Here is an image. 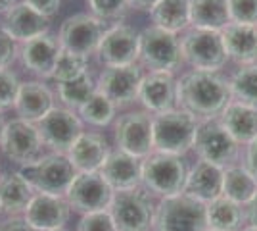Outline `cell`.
Listing matches in <instances>:
<instances>
[{"label": "cell", "instance_id": "obj_1", "mask_svg": "<svg viewBox=\"0 0 257 231\" xmlns=\"http://www.w3.org/2000/svg\"><path fill=\"white\" fill-rule=\"evenodd\" d=\"M232 100L228 79L219 71H188L179 79V108L200 121L217 120Z\"/></svg>", "mask_w": 257, "mask_h": 231}, {"label": "cell", "instance_id": "obj_2", "mask_svg": "<svg viewBox=\"0 0 257 231\" xmlns=\"http://www.w3.org/2000/svg\"><path fill=\"white\" fill-rule=\"evenodd\" d=\"M188 170L182 156L154 150L142 160V187L160 198L181 195L184 193Z\"/></svg>", "mask_w": 257, "mask_h": 231}, {"label": "cell", "instance_id": "obj_3", "mask_svg": "<svg viewBox=\"0 0 257 231\" xmlns=\"http://www.w3.org/2000/svg\"><path fill=\"white\" fill-rule=\"evenodd\" d=\"M198 125L200 120L182 108L152 116L154 150L184 156L188 150H192Z\"/></svg>", "mask_w": 257, "mask_h": 231}, {"label": "cell", "instance_id": "obj_4", "mask_svg": "<svg viewBox=\"0 0 257 231\" xmlns=\"http://www.w3.org/2000/svg\"><path fill=\"white\" fill-rule=\"evenodd\" d=\"M107 210L117 231H154L158 204L154 202V195L142 185L128 191H115Z\"/></svg>", "mask_w": 257, "mask_h": 231}, {"label": "cell", "instance_id": "obj_5", "mask_svg": "<svg viewBox=\"0 0 257 231\" xmlns=\"http://www.w3.org/2000/svg\"><path fill=\"white\" fill-rule=\"evenodd\" d=\"M139 64L148 71H173L181 67L182 48L179 35L150 25L139 33Z\"/></svg>", "mask_w": 257, "mask_h": 231}, {"label": "cell", "instance_id": "obj_6", "mask_svg": "<svg viewBox=\"0 0 257 231\" xmlns=\"http://www.w3.org/2000/svg\"><path fill=\"white\" fill-rule=\"evenodd\" d=\"M25 179L31 183L35 193L65 197L73 177L77 176L75 168L69 162L67 154L46 152L35 164L20 170Z\"/></svg>", "mask_w": 257, "mask_h": 231}, {"label": "cell", "instance_id": "obj_7", "mask_svg": "<svg viewBox=\"0 0 257 231\" xmlns=\"http://www.w3.org/2000/svg\"><path fill=\"white\" fill-rule=\"evenodd\" d=\"M154 231H207L205 204L186 193L160 198Z\"/></svg>", "mask_w": 257, "mask_h": 231}, {"label": "cell", "instance_id": "obj_8", "mask_svg": "<svg viewBox=\"0 0 257 231\" xmlns=\"http://www.w3.org/2000/svg\"><path fill=\"white\" fill-rule=\"evenodd\" d=\"M181 48L182 62L196 71H219L228 60L221 31L192 27L181 37Z\"/></svg>", "mask_w": 257, "mask_h": 231}, {"label": "cell", "instance_id": "obj_9", "mask_svg": "<svg viewBox=\"0 0 257 231\" xmlns=\"http://www.w3.org/2000/svg\"><path fill=\"white\" fill-rule=\"evenodd\" d=\"M43 150L44 143L35 123L20 120V118L6 121L0 137V152L10 162L20 166L22 170L25 166L35 164L44 154Z\"/></svg>", "mask_w": 257, "mask_h": 231}, {"label": "cell", "instance_id": "obj_10", "mask_svg": "<svg viewBox=\"0 0 257 231\" xmlns=\"http://www.w3.org/2000/svg\"><path fill=\"white\" fill-rule=\"evenodd\" d=\"M192 150H196L198 158L215 164L219 168L234 166L240 154V144L226 133V129L219 123V120L200 121Z\"/></svg>", "mask_w": 257, "mask_h": 231}, {"label": "cell", "instance_id": "obj_11", "mask_svg": "<svg viewBox=\"0 0 257 231\" xmlns=\"http://www.w3.org/2000/svg\"><path fill=\"white\" fill-rule=\"evenodd\" d=\"M106 29L107 23L94 18L92 14H73L60 25L58 43L64 50L88 58L90 54H96Z\"/></svg>", "mask_w": 257, "mask_h": 231}, {"label": "cell", "instance_id": "obj_12", "mask_svg": "<svg viewBox=\"0 0 257 231\" xmlns=\"http://www.w3.org/2000/svg\"><path fill=\"white\" fill-rule=\"evenodd\" d=\"M117 150L133 154L144 160L154 152V131H152V114L146 110H131L115 118L113 125Z\"/></svg>", "mask_w": 257, "mask_h": 231}, {"label": "cell", "instance_id": "obj_13", "mask_svg": "<svg viewBox=\"0 0 257 231\" xmlns=\"http://www.w3.org/2000/svg\"><path fill=\"white\" fill-rule=\"evenodd\" d=\"M41 133V139L50 152L67 154L73 146L77 137L85 131L83 120L75 110H69L65 106H54L52 110L44 116L39 123H35Z\"/></svg>", "mask_w": 257, "mask_h": 231}, {"label": "cell", "instance_id": "obj_14", "mask_svg": "<svg viewBox=\"0 0 257 231\" xmlns=\"http://www.w3.org/2000/svg\"><path fill=\"white\" fill-rule=\"evenodd\" d=\"M113 189L107 185L100 172H81L73 177L71 185L65 193L71 210L81 214L107 210L113 198Z\"/></svg>", "mask_w": 257, "mask_h": 231}, {"label": "cell", "instance_id": "obj_15", "mask_svg": "<svg viewBox=\"0 0 257 231\" xmlns=\"http://www.w3.org/2000/svg\"><path fill=\"white\" fill-rule=\"evenodd\" d=\"M142 66H106L96 77V89L106 95L117 108H125L139 100V89L142 83Z\"/></svg>", "mask_w": 257, "mask_h": 231}, {"label": "cell", "instance_id": "obj_16", "mask_svg": "<svg viewBox=\"0 0 257 231\" xmlns=\"http://www.w3.org/2000/svg\"><path fill=\"white\" fill-rule=\"evenodd\" d=\"M139 33L127 23H113L106 29L98 44L96 56L106 66H131L139 64Z\"/></svg>", "mask_w": 257, "mask_h": 231}, {"label": "cell", "instance_id": "obj_17", "mask_svg": "<svg viewBox=\"0 0 257 231\" xmlns=\"http://www.w3.org/2000/svg\"><path fill=\"white\" fill-rule=\"evenodd\" d=\"M139 100L152 116L179 108V79L173 71H148L142 77Z\"/></svg>", "mask_w": 257, "mask_h": 231}, {"label": "cell", "instance_id": "obj_18", "mask_svg": "<svg viewBox=\"0 0 257 231\" xmlns=\"http://www.w3.org/2000/svg\"><path fill=\"white\" fill-rule=\"evenodd\" d=\"M71 214V206L65 197L35 193L23 218L39 231L64 229Z\"/></svg>", "mask_w": 257, "mask_h": 231}, {"label": "cell", "instance_id": "obj_19", "mask_svg": "<svg viewBox=\"0 0 257 231\" xmlns=\"http://www.w3.org/2000/svg\"><path fill=\"white\" fill-rule=\"evenodd\" d=\"M60 50H62V46L58 43V37L46 33L20 44L18 58H20L22 66L35 77L52 79V71Z\"/></svg>", "mask_w": 257, "mask_h": 231}, {"label": "cell", "instance_id": "obj_20", "mask_svg": "<svg viewBox=\"0 0 257 231\" xmlns=\"http://www.w3.org/2000/svg\"><path fill=\"white\" fill-rule=\"evenodd\" d=\"M54 100H56L54 91L44 81L29 79V81H22L14 110L20 120L39 123L56 106Z\"/></svg>", "mask_w": 257, "mask_h": 231}, {"label": "cell", "instance_id": "obj_21", "mask_svg": "<svg viewBox=\"0 0 257 231\" xmlns=\"http://www.w3.org/2000/svg\"><path fill=\"white\" fill-rule=\"evenodd\" d=\"M2 29L10 35L18 44L31 41L35 37H41L50 31V18H46L25 2H18L10 12L4 14Z\"/></svg>", "mask_w": 257, "mask_h": 231}, {"label": "cell", "instance_id": "obj_22", "mask_svg": "<svg viewBox=\"0 0 257 231\" xmlns=\"http://www.w3.org/2000/svg\"><path fill=\"white\" fill-rule=\"evenodd\" d=\"M109 141L106 135L96 131H83L73 146L67 150V158L73 164L77 174L81 172H100L106 158L109 156Z\"/></svg>", "mask_w": 257, "mask_h": 231}, {"label": "cell", "instance_id": "obj_23", "mask_svg": "<svg viewBox=\"0 0 257 231\" xmlns=\"http://www.w3.org/2000/svg\"><path fill=\"white\" fill-rule=\"evenodd\" d=\"M100 174L113 191H128L142 185V160L123 150H111Z\"/></svg>", "mask_w": 257, "mask_h": 231}, {"label": "cell", "instance_id": "obj_24", "mask_svg": "<svg viewBox=\"0 0 257 231\" xmlns=\"http://www.w3.org/2000/svg\"><path fill=\"white\" fill-rule=\"evenodd\" d=\"M223 172L225 170L219 166L198 160L188 170L184 193L204 204H209L211 200L223 195Z\"/></svg>", "mask_w": 257, "mask_h": 231}, {"label": "cell", "instance_id": "obj_25", "mask_svg": "<svg viewBox=\"0 0 257 231\" xmlns=\"http://www.w3.org/2000/svg\"><path fill=\"white\" fill-rule=\"evenodd\" d=\"M228 60L240 66L257 62V25L230 22L221 31Z\"/></svg>", "mask_w": 257, "mask_h": 231}, {"label": "cell", "instance_id": "obj_26", "mask_svg": "<svg viewBox=\"0 0 257 231\" xmlns=\"http://www.w3.org/2000/svg\"><path fill=\"white\" fill-rule=\"evenodd\" d=\"M35 197V189L22 172H8L0 176V212L12 216H23Z\"/></svg>", "mask_w": 257, "mask_h": 231}, {"label": "cell", "instance_id": "obj_27", "mask_svg": "<svg viewBox=\"0 0 257 231\" xmlns=\"http://www.w3.org/2000/svg\"><path fill=\"white\" fill-rule=\"evenodd\" d=\"M217 120L238 144H251L257 139V110L251 106L230 100Z\"/></svg>", "mask_w": 257, "mask_h": 231}, {"label": "cell", "instance_id": "obj_28", "mask_svg": "<svg viewBox=\"0 0 257 231\" xmlns=\"http://www.w3.org/2000/svg\"><path fill=\"white\" fill-rule=\"evenodd\" d=\"M188 8L194 29L223 31L230 23L228 0H188Z\"/></svg>", "mask_w": 257, "mask_h": 231}, {"label": "cell", "instance_id": "obj_29", "mask_svg": "<svg viewBox=\"0 0 257 231\" xmlns=\"http://www.w3.org/2000/svg\"><path fill=\"white\" fill-rule=\"evenodd\" d=\"M257 195V177L247 170L246 166H228L223 172V197L232 200L240 206Z\"/></svg>", "mask_w": 257, "mask_h": 231}, {"label": "cell", "instance_id": "obj_30", "mask_svg": "<svg viewBox=\"0 0 257 231\" xmlns=\"http://www.w3.org/2000/svg\"><path fill=\"white\" fill-rule=\"evenodd\" d=\"M152 25L179 35L190 25L188 0H158L150 10Z\"/></svg>", "mask_w": 257, "mask_h": 231}, {"label": "cell", "instance_id": "obj_31", "mask_svg": "<svg viewBox=\"0 0 257 231\" xmlns=\"http://www.w3.org/2000/svg\"><path fill=\"white\" fill-rule=\"evenodd\" d=\"M205 214H207V227L219 231H240L246 220L244 208L223 195L205 204Z\"/></svg>", "mask_w": 257, "mask_h": 231}, {"label": "cell", "instance_id": "obj_32", "mask_svg": "<svg viewBox=\"0 0 257 231\" xmlns=\"http://www.w3.org/2000/svg\"><path fill=\"white\" fill-rule=\"evenodd\" d=\"M56 93H58V100L62 102V106L77 112L96 93V79L90 71H86L85 75H81L79 79L67 81V83H58Z\"/></svg>", "mask_w": 257, "mask_h": 231}, {"label": "cell", "instance_id": "obj_33", "mask_svg": "<svg viewBox=\"0 0 257 231\" xmlns=\"http://www.w3.org/2000/svg\"><path fill=\"white\" fill-rule=\"evenodd\" d=\"M232 100L257 110V62L240 66L228 79Z\"/></svg>", "mask_w": 257, "mask_h": 231}, {"label": "cell", "instance_id": "obj_34", "mask_svg": "<svg viewBox=\"0 0 257 231\" xmlns=\"http://www.w3.org/2000/svg\"><path fill=\"white\" fill-rule=\"evenodd\" d=\"M77 114L83 123H88L92 127H106L117 118V106L96 89V93L77 110Z\"/></svg>", "mask_w": 257, "mask_h": 231}, {"label": "cell", "instance_id": "obj_35", "mask_svg": "<svg viewBox=\"0 0 257 231\" xmlns=\"http://www.w3.org/2000/svg\"><path fill=\"white\" fill-rule=\"evenodd\" d=\"M86 71H90L88 69V58L73 54V52L62 48L60 54H58V60H56V66H54L52 81L67 83V81H73V79L85 75Z\"/></svg>", "mask_w": 257, "mask_h": 231}, {"label": "cell", "instance_id": "obj_36", "mask_svg": "<svg viewBox=\"0 0 257 231\" xmlns=\"http://www.w3.org/2000/svg\"><path fill=\"white\" fill-rule=\"evenodd\" d=\"M90 14L104 23H117L128 12V0H86Z\"/></svg>", "mask_w": 257, "mask_h": 231}, {"label": "cell", "instance_id": "obj_37", "mask_svg": "<svg viewBox=\"0 0 257 231\" xmlns=\"http://www.w3.org/2000/svg\"><path fill=\"white\" fill-rule=\"evenodd\" d=\"M20 87L22 81L12 69H0V112L14 108Z\"/></svg>", "mask_w": 257, "mask_h": 231}, {"label": "cell", "instance_id": "obj_38", "mask_svg": "<svg viewBox=\"0 0 257 231\" xmlns=\"http://www.w3.org/2000/svg\"><path fill=\"white\" fill-rule=\"evenodd\" d=\"M77 231H117V227L109 210H100V212L83 214L77 223Z\"/></svg>", "mask_w": 257, "mask_h": 231}, {"label": "cell", "instance_id": "obj_39", "mask_svg": "<svg viewBox=\"0 0 257 231\" xmlns=\"http://www.w3.org/2000/svg\"><path fill=\"white\" fill-rule=\"evenodd\" d=\"M230 22L257 25V0H228Z\"/></svg>", "mask_w": 257, "mask_h": 231}, {"label": "cell", "instance_id": "obj_40", "mask_svg": "<svg viewBox=\"0 0 257 231\" xmlns=\"http://www.w3.org/2000/svg\"><path fill=\"white\" fill-rule=\"evenodd\" d=\"M18 54L20 44L0 27V69H10L12 64L18 60Z\"/></svg>", "mask_w": 257, "mask_h": 231}, {"label": "cell", "instance_id": "obj_41", "mask_svg": "<svg viewBox=\"0 0 257 231\" xmlns=\"http://www.w3.org/2000/svg\"><path fill=\"white\" fill-rule=\"evenodd\" d=\"M22 2H25L33 10H37L50 20L60 12V6H62V0H22Z\"/></svg>", "mask_w": 257, "mask_h": 231}, {"label": "cell", "instance_id": "obj_42", "mask_svg": "<svg viewBox=\"0 0 257 231\" xmlns=\"http://www.w3.org/2000/svg\"><path fill=\"white\" fill-rule=\"evenodd\" d=\"M0 231H39L35 229L23 216H12L0 223Z\"/></svg>", "mask_w": 257, "mask_h": 231}, {"label": "cell", "instance_id": "obj_43", "mask_svg": "<svg viewBox=\"0 0 257 231\" xmlns=\"http://www.w3.org/2000/svg\"><path fill=\"white\" fill-rule=\"evenodd\" d=\"M246 168L257 177V139L251 144H247L246 150Z\"/></svg>", "mask_w": 257, "mask_h": 231}, {"label": "cell", "instance_id": "obj_44", "mask_svg": "<svg viewBox=\"0 0 257 231\" xmlns=\"http://www.w3.org/2000/svg\"><path fill=\"white\" fill-rule=\"evenodd\" d=\"M244 216H246V221L249 225L257 227V195L244 206Z\"/></svg>", "mask_w": 257, "mask_h": 231}, {"label": "cell", "instance_id": "obj_45", "mask_svg": "<svg viewBox=\"0 0 257 231\" xmlns=\"http://www.w3.org/2000/svg\"><path fill=\"white\" fill-rule=\"evenodd\" d=\"M158 0H128V6L135 8V10H144V12H150L154 6H156Z\"/></svg>", "mask_w": 257, "mask_h": 231}, {"label": "cell", "instance_id": "obj_46", "mask_svg": "<svg viewBox=\"0 0 257 231\" xmlns=\"http://www.w3.org/2000/svg\"><path fill=\"white\" fill-rule=\"evenodd\" d=\"M16 4H18V0H0V14L10 12Z\"/></svg>", "mask_w": 257, "mask_h": 231}, {"label": "cell", "instance_id": "obj_47", "mask_svg": "<svg viewBox=\"0 0 257 231\" xmlns=\"http://www.w3.org/2000/svg\"><path fill=\"white\" fill-rule=\"evenodd\" d=\"M4 125H6V120H4V112H0V137H2V131H4Z\"/></svg>", "mask_w": 257, "mask_h": 231}, {"label": "cell", "instance_id": "obj_48", "mask_svg": "<svg viewBox=\"0 0 257 231\" xmlns=\"http://www.w3.org/2000/svg\"><path fill=\"white\" fill-rule=\"evenodd\" d=\"M240 231H257V227L255 225H247V227H242Z\"/></svg>", "mask_w": 257, "mask_h": 231}, {"label": "cell", "instance_id": "obj_49", "mask_svg": "<svg viewBox=\"0 0 257 231\" xmlns=\"http://www.w3.org/2000/svg\"><path fill=\"white\" fill-rule=\"evenodd\" d=\"M207 231H219V229H211V227H207Z\"/></svg>", "mask_w": 257, "mask_h": 231}, {"label": "cell", "instance_id": "obj_50", "mask_svg": "<svg viewBox=\"0 0 257 231\" xmlns=\"http://www.w3.org/2000/svg\"><path fill=\"white\" fill-rule=\"evenodd\" d=\"M0 154H2V152H0ZM0 176H2V166H0Z\"/></svg>", "mask_w": 257, "mask_h": 231}, {"label": "cell", "instance_id": "obj_51", "mask_svg": "<svg viewBox=\"0 0 257 231\" xmlns=\"http://www.w3.org/2000/svg\"><path fill=\"white\" fill-rule=\"evenodd\" d=\"M56 231H67V229H65V227H64V229H56Z\"/></svg>", "mask_w": 257, "mask_h": 231}]
</instances>
